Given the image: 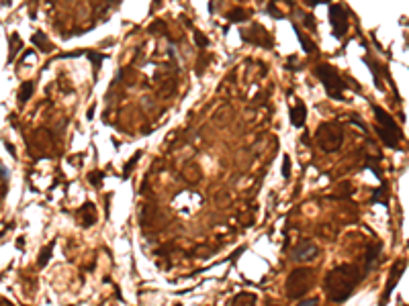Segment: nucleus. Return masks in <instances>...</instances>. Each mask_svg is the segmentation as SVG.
Masks as SVG:
<instances>
[{
	"instance_id": "f257e3e1",
	"label": "nucleus",
	"mask_w": 409,
	"mask_h": 306,
	"mask_svg": "<svg viewBox=\"0 0 409 306\" xmlns=\"http://www.w3.org/2000/svg\"><path fill=\"white\" fill-rule=\"evenodd\" d=\"M362 280V272L354 266V263H340V266L332 268L323 277V288L330 302L342 304L346 302L352 292Z\"/></svg>"
},
{
	"instance_id": "39448f33",
	"label": "nucleus",
	"mask_w": 409,
	"mask_h": 306,
	"mask_svg": "<svg viewBox=\"0 0 409 306\" xmlns=\"http://www.w3.org/2000/svg\"><path fill=\"white\" fill-rule=\"evenodd\" d=\"M330 23H332V33L336 39H344V35L350 29L348 12L342 4H330Z\"/></svg>"
},
{
	"instance_id": "9d476101",
	"label": "nucleus",
	"mask_w": 409,
	"mask_h": 306,
	"mask_svg": "<svg viewBox=\"0 0 409 306\" xmlns=\"http://www.w3.org/2000/svg\"><path fill=\"white\" fill-rule=\"evenodd\" d=\"M78 218L82 227H92L97 222V206L92 202H84L78 208Z\"/></svg>"
},
{
	"instance_id": "ddd939ff",
	"label": "nucleus",
	"mask_w": 409,
	"mask_h": 306,
	"mask_svg": "<svg viewBox=\"0 0 409 306\" xmlns=\"http://www.w3.org/2000/svg\"><path fill=\"white\" fill-rule=\"evenodd\" d=\"M256 302H258V298L254 294H250V292H239V294L231 298L229 306H256Z\"/></svg>"
},
{
	"instance_id": "2f4dec72",
	"label": "nucleus",
	"mask_w": 409,
	"mask_h": 306,
	"mask_svg": "<svg viewBox=\"0 0 409 306\" xmlns=\"http://www.w3.org/2000/svg\"><path fill=\"white\" fill-rule=\"evenodd\" d=\"M270 306H278V304H270Z\"/></svg>"
},
{
	"instance_id": "b1692460",
	"label": "nucleus",
	"mask_w": 409,
	"mask_h": 306,
	"mask_svg": "<svg viewBox=\"0 0 409 306\" xmlns=\"http://www.w3.org/2000/svg\"><path fill=\"white\" fill-rule=\"evenodd\" d=\"M282 178H286V180L291 178V157L289 155L282 157Z\"/></svg>"
},
{
	"instance_id": "2eb2a0df",
	"label": "nucleus",
	"mask_w": 409,
	"mask_h": 306,
	"mask_svg": "<svg viewBox=\"0 0 409 306\" xmlns=\"http://www.w3.org/2000/svg\"><path fill=\"white\" fill-rule=\"evenodd\" d=\"M53 245H56V241H51L49 245H45V247H43V251L39 253V257H37V266H39L41 270H43L47 263H49V259H51V255H53Z\"/></svg>"
},
{
	"instance_id": "6ab92c4d",
	"label": "nucleus",
	"mask_w": 409,
	"mask_h": 306,
	"mask_svg": "<svg viewBox=\"0 0 409 306\" xmlns=\"http://www.w3.org/2000/svg\"><path fill=\"white\" fill-rule=\"evenodd\" d=\"M33 45L41 47L43 51H49V49H51L49 39H47V35H43V33H35V35H33Z\"/></svg>"
},
{
	"instance_id": "f3484780",
	"label": "nucleus",
	"mask_w": 409,
	"mask_h": 306,
	"mask_svg": "<svg viewBox=\"0 0 409 306\" xmlns=\"http://www.w3.org/2000/svg\"><path fill=\"white\" fill-rule=\"evenodd\" d=\"M295 33H297V37H299V43L303 45V51H305V53H313V51L317 49V45L313 43L311 39H307V35H303L301 31H299V27H297V25H295Z\"/></svg>"
},
{
	"instance_id": "c85d7f7f",
	"label": "nucleus",
	"mask_w": 409,
	"mask_h": 306,
	"mask_svg": "<svg viewBox=\"0 0 409 306\" xmlns=\"http://www.w3.org/2000/svg\"><path fill=\"white\" fill-rule=\"evenodd\" d=\"M305 4H307L309 8H315V6H319V4H327V2H325V0H307Z\"/></svg>"
},
{
	"instance_id": "412c9836",
	"label": "nucleus",
	"mask_w": 409,
	"mask_h": 306,
	"mask_svg": "<svg viewBox=\"0 0 409 306\" xmlns=\"http://www.w3.org/2000/svg\"><path fill=\"white\" fill-rule=\"evenodd\" d=\"M227 19H229V23H241V21H245V10L243 8H234L227 15Z\"/></svg>"
},
{
	"instance_id": "20e7f679",
	"label": "nucleus",
	"mask_w": 409,
	"mask_h": 306,
	"mask_svg": "<svg viewBox=\"0 0 409 306\" xmlns=\"http://www.w3.org/2000/svg\"><path fill=\"white\" fill-rule=\"evenodd\" d=\"M315 76L319 78V82L323 84V90L327 92V96L334 100H342L344 98V90L348 88L346 80L336 72V67L330 63H319L315 67Z\"/></svg>"
},
{
	"instance_id": "dca6fc26",
	"label": "nucleus",
	"mask_w": 409,
	"mask_h": 306,
	"mask_svg": "<svg viewBox=\"0 0 409 306\" xmlns=\"http://www.w3.org/2000/svg\"><path fill=\"white\" fill-rule=\"evenodd\" d=\"M84 51H86V49H84ZM86 58L92 61V67H94V78H97L99 69H101V63L106 60V55H104V53H97V51H86Z\"/></svg>"
},
{
	"instance_id": "6e6552de",
	"label": "nucleus",
	"mask_w": 409,
	"mask_h": 306,
	"mask_svg": "<svg viewBox=\"0 0 409 306\" xmlns=\"http://www.w3.org/2000/svg\"><path fill=\"white\" fill-rule=\"evenodd\" d=\"M319 253V247L313 243V241H303V243H299L297 247H293V259L297 263H305V261H311V259H315Z\"/></svg>"
},
{
	"instance_id": "9b49d317",
	"label": "nucleus",
	"mask_w": 409,
	"mask_h": 306,
	"mask_svg": "<svg viewBox=\"0 0 409 306\" xmlns=\"http://www.w3.org/2000/svg\"><path fill=\"white\" fill-rule=\"evenodd\" d=\"M289 117H291V124H293V127L303 129V127H305V121H307V106H305L301 100H299V102L291 108Z\"/></svg>"
},
{
	"instance_id": "c756f323",
	"label": "nucleus",
	"mask_w": 409,
	"mask_h": 306,
	"mask_svg": "<svg viewBox=\"0 0 409 306\" xmlns=\"http://www.w3.org/2000/svg\"><path fill=\"white\" fill-rule=\"evenodd\" d=\"M92 115H94V106L88 108V119H92Z\"/></svg>"
},
{
	"instance_id": "f8f14e48",
	"label": "nucleus",
	"mask_w": 409,
	"mask_h": 306,
	"mask_svg": "<svg viewBox=\"0 0 409 306\" xmlns=\"http://www.w3.org/2000/svg\"><path fill=\"white\" fill-rule=\"evenodd\" d=\"M380 251H383V247H380V243H375L366 249V263H364V272H371L375 268V263L380 255Z\"/></svg>"
},
{
	"instance_id": "4468645a",
	"label": "nucleus",
	"mask_w": 409,
	"mask_h": 306,
	"mask_svg": "<svg viewBox=\"0 0 409 306\" xmlns=\"http://www.w3.org/2000/svg\"><path fill=\"white\" fill-rule=\"evenodd\" d=\"M8 43H10V53H8V61H15V58H17V53H19V51H21V47H23V41H21L19 33H10V35H8Z\"/></svg>"
},
{
	"instance_id": "f03ea898",
	"label": "nucleus",
	"mask_w": 409,
	"mask_h": 306,
	"mask_svg": "<svg viewBox=\"0 0 409 306\" xmlns=\"http://www.w3.org/2000/svg\"><path fill=\"white\" fill-rule=\"evenodd\" d=\"M313 286H315V272L309 268H295L286 275V284H284L286 298L303 300Z\"/></svg>"
},
{
	"instance_id": "4be33fe9",
	"label": "nucleus",
	"mask_w": 409,
	"mask_h": 306,
	"mask_svg": "<svg viewBox=\"0 0 409 306\" xmlns=\"http://www.w3.org/2000/svg\"><path fill=\"white\" fill-rule=\"evenodd\" d=\"M102 180H104V174H102V172H90V174H88V182H90L94 188H101Z\"/></svg>"
},
{
	"instance_id": "7c9ffc66",
	"label": "nucleus",
	"mask_w": 409,
	"mask_h": 306,
	"mask_svg": "<svg viewBox=\"0 0 409 306\" xmlns=\"http://www.w3.org/2000/svg\"><path fill=\"white\" fill-rule=\"evenodd\" d=\"M17 245H19V249H23V237L17 239Z\"/></svg>"
},
{
	"instance_id": "aec40b11",
	"label": "nucleus",
	"mask_w": 409,
	"mask_h": 306,
	"mask_svg": "<svg viewBox=\"0 0 409 306\" xmlns=\"http://www.w3.org/2000/svg\"><path fill=\"white\" fill-rule=\"evenodd\" d=\"M141 155H143V153H141V151H135V153H133V157H131V159H129V161L125 163V170H123V178H129V174L133 172V168H135V163H137V159H139Z\"/></svg>"
},
{
	"instance_id": "0eeeda50",
	"label": "nucleus",
	"mask_w": 409,
	"mask_h": 306,
	"mask_svg": "<svg viewBox=\"0 0 409 306\" xmlns=\"http://www.w3.org/2000/svg\"><path fill=\"white\" fill-rule=\"evenodd\" d=\"M241 39L248 41V43L266 47V49L272 47V37H270V33L264 29L262 25H254L250 31H241Z\"/></svg>"
},
{
	"instance_id": "5701e85b",
	"label": "nucleus",
	"mask_w": 409,
	"mask_h": 306,
	"mask_svg": "<svg viewBox=\"0 0 409 306\" xmlns=\"http://www.w3.org/2000/svg\"><path fill=\"white\" fill-rule=\"evenodd\" d=\"M383 194H385V184L380 186L378 190H375V192H373V202H375V204H376V202H380V204H385V206H387V198H383Z\"/></svg>"
},
{
	"instance_id": "a211bd4d",
	"label": "nucleus",
	"mask_w": 409,
	"mask_h": 306,
	"mask_svg": "<svg viewBox=\"0 0 409 306\" xmlns=\"http://www.w3.org/2000/svg\"><path fill=\"white\" fill-rule=\"evenodd\" d=\"M35 92V84L33 82H23V86L19 88V102H27Z\"/></svg>"
},
{
	"instance_id": "473e14b6",
	"label": "nucleus",
	"mask_w": 409,
	"mask_h": 306,
	"mask_svg": "<svg viewBox=\"0 0 409 306\" xmlns=\"http://www.w3.org/2000/svg\"><path fill=\"white\" fill-rule=\"evenodd\" d=\"M176 306H182V304H176Z\"/></svg>"
},
{
	"instance_id": "cd10ccee",
	"label": "nucleus",
	"mask_w": 409,
	"mask_h": 306,
	"mask_svg": "<svg viewBox=\"0 0 409 306\" xmlns=\"http://www.w3.org/2000/svg\"><path fill=\"white\" fill-rule=\"evenodd\" d=\"M305 27H307V29H315V21H313V15H305Z\"/></svg>"
},
{
	"instance_id": "bb28decb",
	"label": "nucleus",
	"mask_w": 409,
	"mask_h": 306,
	"mask_svg": "<svg viewBox=\"0 0 409 306\" xmlns=\"http://www.w3.org/2000/svg\"><path fill=\"white\" fill-rule=\"evenodd\" d=\"M268 12H270V15H274L276 19H280V17H282L280 12H278V8H276V4H274V2H270V4H268Z\"/></svg>"
},
{
	"instance_id": "a878e982",
	"label": "nucleus",
	"mask_w": 409,
	"mask_h": 306,
	"mask_svg": "<svg viewBox=\"0 0 409 306\" xmlns=\"http://www.w3.org/2000/svg\"><path fill=\"white\" fill-rule=\"evenodd\" d=\"M295 306H319V298H303V300H299Z\"/></svg>"
},
{
	"instance_id": "1a4fd4ad",
	"label": "nucleus",
	"mask_w": 409,
	"mask_h": 306,
	"mask_svg": "<svg viewBox=\"0 0 409 306\" xmlns=\"http://www.w3.org/2000/svg\"><path fill=\"white\" fill-rule=\"evenodd\" d=\"M373 110H375V119H376V127H380V129H385V131H389V133H395V135H401V131H399V127H397V122L393 121V117L389 115V113H385L383 108L380 106H373Z\"/></svg>"
},
{
	"instance_id": "423d86ee",
	"label": "nucleus",
	"mask_w": 409,
	"mask_h": 306,
	"mask_svg": "<svg viewBox=\"0 0 409 306\" xmlns=\"http://www.w3.org/2000/svg\"><path fill=\"white\" fill-rule=\"evenodd\" d=\"M405 268H407V261H405V259H397V261H395L393 266H391V272H389V277H387V288L383 290V296H380L378 306H385V304L389 302V298H391V294H393V290L397 288V284H399V280H401V275H403Z\"/></svg>"
},
{
	"instance_id": "7ed1b4c3",
	"label": "nucleus",
	"mask_w": 409,
	"mask_h": 306,
	"mask_svg": "<svg viewBox=\"0 0 409 306\" xmlns=\"http://www.w3.org/2000/svg\"><path fill=\"white\" fill-rule=\"evenodd\" d=\"M315 141L323 153H336L344 145V127L338 121L321 122L315 131Z\"/></svg>"
},
{
	"instance_id": "393cba45",
	"label": "nucleus",
	"mask_w": 409,
	"mask_h": 306,
	"mask_svg": "<svg viewBox=\"0 0 409 306\" xmlns=\"http://www.w3.org/2000/svg\"><path fill=\"white\" fill-rule=\"evenodd\" d=\"M195 41H197V45H199L201 49H204V47L209 45V39L204 37L203 33H199V31H195Z\"/></svg>"
}]
</instances>
